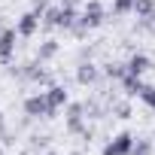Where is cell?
I'll return each instance as SVG.
<instances>
[{
  "instance_id": "603a6c76",
  "label": "cell",
  "mask_w": 155,
  "mask_h": 155,
  "mask_svg": "<svg viewBox=\"0 0 155 155\" xmlns=\"http://www.w3.org/2000/svg\"><path fill=\"white\" fill-rule=\"evenodd\" d=\"M0 155H6V152H3V146H0Z\"/></svg>"
},
{
  "instance_id": "277c9868",
  "label": "cell",
  "mask_w": 155,
  "mask_h": 155,
  "mask_svg": "<svg viewBox=\"0 0 155 155\" xmlns=\"http://www.w3.org/2000/svg\"><path fill=\"white\" fill-rule=\"evenodd\" d=\"M134 134H128V131H122V134H116L107 146H104V152L101 155H131V149H134Z\"/></svg>"
},
{
  "instance_id": "6da1fadb",
  "label": "cell",
  "mask_w": 155,
  "mask_h": 155,
  "mask_svg": "<svg viewBox=\"0 0 155 155\" xmlns=\"http://www.w3.org/2000/svg\"><path fill=\"white\" fill-rule=\"evenodd\" d=\"M104 21H107L104 3H101V0H88V3L82 6V12H79V25H82L85 31H94V28H101Z\"/></svg>"
},
{
  "instance_id": "5bb4252c",
  "label": "cell",
  "mask_w": 155,
  "mask_h": 155,
  "mask_svg": "<svg viewBox=\"0 0 155 155\" xmlns=\"http://www.w3.org/2000/svg\"><path fill=\"white\" fill-rule=\"evenodd\" d=\"M58 21H61V6H49V9L43 12V28L55 31V28H58Z\"/></svg>"
},
{
  "instance_id": "52a82bcc",
  "label": "cell",
  "mask_w": 155,
  "mask_h": 155,
  "mask_svg": "<svg viewBox=\"0 0 155 155\" xmlns=\"http://www.w3.org/2000/svg\"><path fill=\"white\" fill-rule=\"evenodd\" d=\"M67 131L70 134L85 131V104H67Z\"/></svg>"
},
{
  "instance_id": "9a60e30c",
  "label": "cell",
  "mask_w": 155,
  "mask_h": 155,
  "mask_svg": "<svg viewBox=\"0 0 155 155\" xmlns=\"http://www.w3.org/2000/svg\"><path fill=\"white\" fill-rule=\"evenodd\" d=\"M116 18H122V15H131L134 12V0H113V9H110Z\"/></svg>"
},
{
  "instance_id": "7402d4cb",
  "label": "cell",
  "mask_w": 155,
  "mask_h": 155,
  "mask_svg": "<svg viewBox=\"0 0 155 155\" xmlns=\"http://www.w3.org/2000/svg\"><path fill=\"white\" fill-rule=\"evenodd\" d=\"M0 134H3V113H0Z\"/></svg>"
},
{
  "instance_id": "ffe728a7",
  "label": "cell",
  "mask_w": 155,
  "mask_h": 155,
  "mask_svg": "<svg viewBox=\"0 0 155 155\" xmlns=\"http://www.w3.org/2000/svg\"><path fill=\"white\" fill-rule=\"evenodd\" d=\"M116 113H119V119H128V116H131V107H128V104H119Z\"/></svg>"
},
{
  "instance_id": "cb8c5ba5",
  "label": "cell",
  "mask_w": 155,
  "mask_h": 155,
  "mask_svg": "<svg viewBox=\"0 0 155 155\" xmlns=\"http://www.w3.org/2000/svg\"><path fill=\"white\" fill-rule=\"evenodd\" d=\"M52 155H55V152H52Z\"/></svg>"
},
{
  "instance_id": "44dd1931",
  "label": "cell",
  "mask_w": 155,
  "mask_h": 155,
  "mask_svg": "<svg viewBox=\"0 0 155 155\" xmlns=\"http://www.w3.org/2000/svg\"><path fill=\"white\" fill-rule=\"evenodd\" d=\"M82 0H61V6H73V9H79Z\"/></svg>"
},
{
  "instance_id": "7c38bea8",
  "label": "cell",
  "mask_w": 155,
  "mask_h": 155,
  "mask_svg": "<svg viewBox=\"0 0 155 155\" xmlns=\"http://www.w3.org/2000/svg\"><path fill=\"white\" fill-rule=\"evenodd\" d=\"M122 88H125V94H131V97H140V91H143V76H134V73H125V79L119 82Z\"/></svg>"
},
{
  "instance_id": "5b68a950",
  "label": "cell",
  "mask_w": 155,
  "mask_h": 155,
  "mask_svg": "<svg viewBox=\"0 0 155 155\" xmlns=\"http://www.w3.org/2000/svg\"><path fill=\"white\" fill-rule=\"evenodd\" d=\"M15 40H18L15 28H3V31H0V64H12V58H15Z\"/></svg>"
},
{
  "instance_id": "4fadbf2b",
  "label": "cell",
  "mask_w": 155,
  "mask_h": 155,
  "mask_svg": "<svg viewBox=\"0 0 155 155\" xmlns=\"http://www.w3.org/2000/svg\"><path fill=\"white\" fill-rule=\"evenodd\" d=\"M58 49H61L58 40H46V43H40V49H37V61H43V64L52 61V58L58 55Z\"/></svg>"
},
{
  "instance_id": "30bf717a",
  "label": "cell",
  "mask_w": 155,
  "mask_h": 155,
  "mask_svg": "<svg viewBox=\"0 0 155 155\" xmlns=\"http://www.w3.org/2000/svg\"><path fill=\"white\" fill-rule=\"evenodd\" d=\"M125 67H128V73H134V76H143L146 70H152V61H149V55H143V52H134V55L125 61Z\"/></svg>"
},
{
  "instance_id": "2e32d148",
  "label": "cell",
  "mask_w": 155,
  "mask_h": 155,
  "mask_svg": "<svg viewBox=\"0 0 155 155\" xmlns=\"http://www.w3.org/2000/svg\"><path fill=\"white\" fill-rule=\"evenodd\" d=\"M104 73H107V79L122 82V79H125V73H128V67H125V64H107V67H104Z\"/></svg>"
},
{
  "instance_id": "9c48e42d",
  "label": "cell",
  "mask_w": 155,
  "mask_h": 155,
  "mask_svg": "<svg viewBox=\"0 0 155 155\" xmlns=\"http://www.w3.org/2000/svg\"><path fill=\"white\" fill-rule=\"evenodd\" d=\"M97 76H101V70H97V64H91V61H82L79 67H76V82H79V85H94Z\"/></svg>"
},
{
  "instance_id": "d6986e66",
  "label": "cell",
  "mask_w": 155,
  "mask_h": 155,
  "mask_svg": "<svg viewBox=\"0 0 155 155\" xmlns=\"http://www.w3.org/2000/svg\"><path fill=\"white\" fill-rule=\"evenodd\" d=\"M49 6H52V0H31V9H34L40 18H43V12H46Z\"/></svg>"
},
{
  "instance_id": "8992f818",
  "label": "cell",
  "mask_w": 155,
  "mask_h": 155,
  "mask_svg": "<svg viewBox=\"0 0 155 155\" xmlns=\"http://www.w3.org/2000/svg\"><path fill=\"white\" fill-rule=\"evenodd\" d=\"M40 28H43V18H40L34 9H28V12H25V15H18V21H15V31H18V37H21V40H31Z\"/></svg>"
},
{
  "instance_id": "7a4b0ae2",
  "label": "cell",
  "mask_w": 155,
  "mask_h": 155,
  "mask_svg": "<svg viewBox=\"0 0 155 155\" xmlns=\"http://www.w3.org/2000/svg\"><path fill=\"white\" fill-rule=\"evenodd\" d=\"M12 76H21V79H28V82H40V85H52V76L43 70V61H28V64H21L18 70L12 67Z\"/></svg>"
},
{
  "instance_id": "ba28073f",
  "label": "cell",
  "mask_w": 155,
  "mask_h": 155,
  "mask_svg": "<svg viewBox=\"0 0 155 155\" xmlns=\"http://www.w3.org/2000/svg\"><path fill=\"white\" fill-rule=\"evenodd\" d=\"M46 101H49L52 113H58V110H64V107L70 104V94H67L64 85H49V88H46Z\"/></svg>"
},
{
  "instance_id": "ac0fdd59",
  "label": "cell",
  "mask_w": 155,
  "mask_h": 155,
  "mask_svg": "<svg viewBox=\"0 0 155 155\" xmlns=\"http://www.w3.org/2000/svg\"><path fill=\"white\" fill-rule=\"evenodd\" d=\"M140 101H143L149 110H155V85H143V91H140Z\"/></svg>"
},
{
  "instance_id": "e0dca14e",
  "label": "cell",
  "mask_w": 155,
  "mask_h": 155,
  "mask_svg": "<svg viewBox=\"0 0 155 155\" xmlns=\"http://www.w3.org/2000/svg\"><path fill=\"white\" fill-rule=\"evenodd\" d=\"M131 155H155V146H152V140H143V137H137V140H134V149H131Z\"/></svg>"
},
{
  "instance_id": "8fae6325",
  "label": "cell",
  "mask_w": 155,
  "mask_h": 155,
  "mask_svg": "<svg viewBox=\"0 0 155 155\" xmlns=\"http://www.w3.org/2000/svg\"><path fill=\"white\" fill-rule=\"evenodd\" d=\"M134 15H137L143 25L155 21V0H134Z\"/></svg>"
},
{
  "instance_id": "3957f363",
  "label": "cell",
  "mask_w": 155,
  "mask_h": 155,
  "mask_svg": "<svg viewBox=\"0 0 155 155\" xmlns=\"http://www.w3.org/2000/svg\"><path fill=\"white\" fill-rule=\"evenodd\" d=\"M25 113H28L31 119H52V116H55L52 107H49V101H46V91L25 97Z\"/></svg>"
}]
</instances>
